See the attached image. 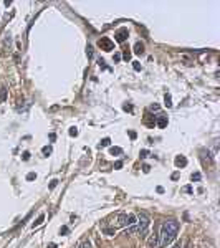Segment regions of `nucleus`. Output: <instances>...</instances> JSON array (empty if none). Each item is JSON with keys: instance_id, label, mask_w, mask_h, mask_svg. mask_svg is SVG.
<instances>
[{"instance_id": "nucleus-1", "label": "nucleus", "mask_w": 220, "mask_h": 248, "mask_svg": "<svg viewBox=\"0 0 220 248\" xmlns=\"http://www.w3.org/2000/svg\"><path fill=\"white\" fill-rule=\"evenodd\" d=\"M136 225H138V233L142 232V230H149V225H151V218L147 213L141 212L138 215V222H136Z\"/></svg>"}, {"instance_id": "nucleus-2", "label": "nucleus", "mask_w": 220, "mask_h": 248, "mask_svg": "<svg viewBox=\"0 0 220 248\" xmlns=\"http://www.w3.org/2000/svg\"><path fill=\"white\" fill-rule=\"evenodd\" d=\"M174 238H175L174 233H170V232H167L165 228H162V227H160V235H159V243H160V247H167V245H170L172 242H174Z\"/></svg>"}, {"instance_id": "nucleus-3", "label": "nucleus", "mask_w": 220, "mask_h": 248, "mask_svg": "<svg viewBox=\"0 0 220 248\" xmlns=\"http://www.w3.org/2000/svg\"><path fill=\"white\" fill-rule=\"evenodd\" d=\"M98 46H99L103 51H113L114 50V43H113L108 37H101L99 40H98Z\"/></svg>"}, {"instance_id": "nucleus-4", "label": "nucleus", "mask_w": 220, "mask_h": 248, "mask_svg": "<svg viewBox=\"0 0 220 248\" xmlns=\"http://www.w3.org/2000/svg\"><path fill=\"white\" fill-rule=\"evenodd\" d=\"M162 228H165L167 232H170V233L177 235V232H179V222L175 220H167L162 223Z\"/></svg>"}, {"instance_id": "nucleus-5", "label": "nucleus", "mask_w": 220, "mask_h": 248, "mask_svg": "<svg viewBox=\"0 0 220 248\" xmlns=\"http://www.w3.org/2000/svg\"><path fill=\"white\" fill-rule=\"evenodd\" d=\"M128 28H121V30H118L116 32V35H114V38H116V41L118 43H123V41H126L128 40Z\"/></svg>"}, {"instance_id": "nucleus-6", "label": "nucleus", "mask_w": 220, "mask_h": 248, "mask_svg": "<svg viewBox=\"0 0 220 248\" xmlns=\"http://www.w3.org/2000/svg\"><path fill=\"white\" fill-rule=\"evenodd\" d=\"M116 225L118 227L128 225V213H119V215H118V220H116Z\"/></svg>"}, {"instance_id": "nucleus-7", "label": "nucleus", "mask_w": 220, "mask_h": 248, "mask_svg": "<svg viewBox=\"0 0 220 248\" xmlns=\"http://www.w3.org/2000/svg\"><path fill=\"white\" fill-rule=\"evenodd\" d=\"M147 245H149V248H159L160 247L159 237H157V235H152L151 238H149V242H147Z\"/></svg>"}, {"instance_id": "nucleus-8", "label": "nucleus", "mask_w": 220, "mask_h": 248, "mask_svg": "<svg viewBox=\"0 0 220 248\" xmlns=\"http://www.w3.org/2000/svg\"><path fill=\"white\" fill-rule=\"evenodd\" d=\"M167 123H169V119H167V116H164V114H159V118H157V126H159L160 129H164L165 126H167Z\"/></svg>"}, {"instance_id": "nucleus-9", "label": "nucleus", "mask_w": 220, "mask_h": 248, "mask_svg": "<svg viewBox=\"0 0 220 248\" xmlns=\"http://www.w3.org/2000/svg\"><path fill=\"white\" fill-rule=\"evenodd\" d=\"M174 164H175V167H185L187 165V159L184 156H177L175 157V161H174Z\"/></svg>"}, {"instance_id": "nucleus-10", "label": "nucleus", "mask_w": 220, "mask_h": 248, "mask_svg": "<svg viewBox=\"0 0 220 248\" xmlns=\"http://www.w3.org/2000/svg\"><path fill=\"white\" fill-rule=\"evenodd\" d=\"M134 53H136V55H142V53H144V45H142L141 41H138V43L134 45Z\"/></svg>"}, {"instance_id": "nucleus-11", "label": "nucleus", "mask_w": 220, "mask_h": 248, "mask_svg": "<svg viewBox=\"0 0 220 248\" xmlns=\"http://www.w3.org/2000/svg\"><path fill=\"white\" fill-rule=\"evenodd\" d=\"M43 220H45V215H43V213H40V215H38V218L32 223V227H33V228H35V227H40L41 223H43Z\"/></svg>"}, {"instance_id": "nucleus-12", "label": "nucleus", "mask_w": 220, "mask_h": 248, "mask_svg": "<svg viewBox=\"0 0 220 248\" xmlns=\"http://www.w3.org/2000/svg\"><path fill=\"white\" fill-rule=\"evenodd\" d=\"M109 152L113 154V156H119V154H123V149L118 147V146H114V147H111V149H109Z\"/></svg>"}, {"instance_id": "nucleus-13", "label": "nucleus", "mask_w": 220, "mask_h": 248, "mask_svg": "<svg viewBox=\"0 0 220 248\" xmlns=\"http://www.w3.org/2000/svg\"><path fill=\"white\" fill-rule=\"evenodd\" d=\"M5 98H7V88L2 86V88H0V103H4Z\"/></svg>"}, {"instance_id": "nucleus-14", "label": "nucleus", "mask_w": 220, "mask_h": 248, "mask_svg": "<svg viewBox=\"0 0 220 248\" xmlns=\"http://www.w3.org/2000/svg\"><path fill=\"white\" fill-rule=\"evenodd\" d=\"M51 152H53V149H51L50 146H45V147H43V149H41V154H43V156H45V157H48V156H50V154H51Z\"/></svg>"}, {"instance_id": "nucleus-15", "label": "nucleus", "mask_w": 220, "mask_h": 248, "mask_svg": "<svg viewBox=\"0 0 220 248\" xmlns=\"http://www.w3.org/2000/svg\"><path fill=\"white\" fill-rule=\"evenodd\" d=\"M164 104L167 106V108L172 106V98H170V94H165V96H164Z\"/></svg>"}, {"instance_id": "nucleus-16", "label": "nucleus", "mask_w": 220, "mask_h": 248, "mask_svg": "<svg viewBox=\"0 0 220 248\" xmlns=\"http://www.w3.org/2000/svg\"><path fill=\"white\" fill-rule=\"evenodd\" d=\"M109 144H111V139H109V137H104V139H101L99 147H108Z\"/></svg>"}, {"instance_id": "nucleus-17", "label": "nucleus", "mask_w": 220, "mask_h": 248, "mask_svg": "<svg viewBox=\"0 0 220 248\" xmlns=\"http://www.w3.org/2000/svg\"><path fill=\"white\" fill-rule=\"evenodd\" d=\"M146 123H147V126H154V124H156V119H152V116L151 114H147V118H146Z\"/></svg>"}, {"instance_id": "nucleus-18", "label": "nucleus", "mask_w": 220, "mask_h": 248, "mask_svg": "<svg viewBox=\"0 0 220 248\" xmlns=\"http://www.w3.org/2000/svg\"><path fill=\"white\" fill-rule=\"evenodd\" d=\"M128 233H129V235L138 233V225H131V227H128Z\"/></svg>"}, {"instance_id": "nucleus-19", "label": "nucleus", "mask_w": 220, "mask_h": 248, "mask_svg": "<svg viewBox=\"0 0 220 248\" xmlns=\"http://www.w3.org/2000/svg\"><path fill=\"white\" fill-rule=\"evenodd\" d=\"M78 248H91V243H89L88 240H84V242H81V243L78 245Z\"/></svg>"}, {"instance_id": "nucleus-20", "label": "nucleus", "mask_w": 220, "mask_h": 248, "mask_svg": "<svg viewBox=\"0 0 220 248\" xmlns=\"http://www.w3.org/2000/svg\"><path fill=\"white\" fill-rule=\"evenodd\" d=\"M37 179V172H28L27 174V180L30 182V180H35Z\"/></svg>"}, {"instance_id": "nucleus-21", "label": "nucleus", "mask_w": 220, "mask_h": 248, "mask_svg": "<svg viewBox=\"0 0 220 248\" xmlns=\"http://www.w3.org/2000/svg\"><path fill=\"white\" fill-rule=\"evenodd\" d=\"M70 136H71V137H76V136H78V129L76 128H70Z\"/></svg>"}, {"instance_id": "nucleus-22", "label": "nucleus", "mask_w": 220, "mask_h": 248, "mask_svg": "<svg viewBox=\"0 0 220 248\" xmlns=\"http://www.w3.org/2000/svg\"><path fill=\"white\" fill-rule=\"evenodd\" d=\"M133 68L136 69V71H141V63H139V61H133Z\"/></svg>"}, {"instance_id": "nucleus-23", "label": "nucleus", "mask_w": 220, "mask_h": 248, "mask_svg": "<svg viewBox=\"0 0 220 248\" xmlns=\"http://www.w3.org/2000/svg\"><path fill=\"white\" fill-rule=\"evenodd\" d=\"M139 156H141V157H142V159H146V157H147V156H149V151H146V149H142V151H141V152H139Z\"/></svg>"}, {"instance_id": "nucleus-24", "label": "nucleus", "mask_w": 220, "mask_h": 248, "mask_svg": "<svg viewBox=\"0 0 220 248\" xmlns=\"http://www.w3.org/2000/svg\"><path fill=\"white\" fill-rule=\"evenodd\" d=\"M104 233L109 235V237H113V235H114V228H104Z\"/></svg>"}, {"instance_id": "nucleus-25", "label": "nucleus", "mask_w": 220, "mask_h": 248, "mask_svg": "<svg viewBox=\"0 0 220 248\" xmlns=\"http://www.w3.org/2000/svg\"><path fill=\"white\" fill-rule=\"evenodd\" d=\"M22 159H23V161H28V159H30V152L25 151V152L22 154Z\"/></svg>"}, {"instance_id": "nucleus-26", "label": "nucleus", "mask_w": 220, "mask_h": 248, "mask_svg": "<svg viewBox=\"0 0 220 248\" xmlns=\"http://www.w3.org/2000/svg\"><path fill=\"white\" fill-rule=\"evenodd\" d=\"M149 111H159V104H156V103L151 104V106H149Z\"/></svg>"}, {"instance_id": "nucleus-27", "label": "nucleus", "mask_w": 220, "mask_h": 248, "mask_svg": "<svg viewBox=\"0 0 220 248\" xmlns=\"http://www.w3.org/2000/svg\"><path fill=\"white\" fill-rule=\"evenodd\" d=\"M68 232H70L68 227H61V228H60V235H66Z\"/></svg>"}, {"instance_id": "nucleus-28", "label": "nucleus", "mask_w": 220, "mask_h": 248, "mask_svg": "<svg viewBox=\"0 0 220 248\" xmlns=\"http://www.w3.org/2000/svg\"><path fill=\"white\" fill-rule=\"evenodd\" d=\"M200 172H195V174H192V180H200Z\"/></svg>"}, {"instance_id": "nucleus-29", "label": "nucleus", "mask_w": 220, "mask_h": 248, "mask_svg": "<svg viewBox=\"0 0 220 248\" xmlns=\"http://www.w3.org/2000/svg\"><path fill=\"white\" fill-rule=\"evenodd\" d=\"M86 55H88V58H93V48H91V46H88Z\"/></svg>"}, {"instance_id": "nucleus-30", "label": "nucleus", "mask_w": 220, "mask_h": 248, "mask_svg": "<svg viewBox=\"0 0 220 248\" xmlns=\"http://www.w3.org/2000/svg\"><path fill=\"white\" fill-rule=\"evenodd\" d=\"M56 185H58V180H56V179H53V180L50 182V188H55Z\"/></svg>"}, {"instance_id": "nucleus-31", "label": "nucleus", "mask_w": 220, "mask_h": 248, "mask_svg": "<svg viewBox=\"0 0 220 248\" xmlns=\"http://www.w3.org/2000/svg\"><path fill=\"white\" fill-rule=\"evenodd\" d=\"M121 60V55L119 53H114V55H113V61H119Z\"/></svg>"}, {"instance_id": "nucleus-32", "label": "nucleus", "mask_w": 220, "mask_h": 248, "mask_svg": "<svg viewBox=\"0 0 220 248\" xmlns=\"http://www.w3.org/2000/svg\"><path fill=\"white\" fill-rule=\"evenodd\" d=\"M124 60H129V58H131V51H128V50H126V51H124Z\"/></svg>"}, {"instance_id": "nucleus-33", "label": "nucleus", "mask_w": 220, "mask_h": 248, "mask_svg": "<svg viewBox=\"0 0 220 248\" xmlns=\"http://www.w3.org/2000/svg\"><path fill=\"white\" fill-rule=\"evenodd\" d=\"M142 170H144V174H147V172L151 170V167H149L147 164H144V165H142Z\"/></svg>"}, {"instance_id": "nucleus-34", "label": "nucleus", "mask_w": 220, "mask_h": 248, "mask_svg": "<svg viewBox=\"0 0 220 248\" xmlns=\"http://www.w3.org/2000/svg\"><path fill=\"white\" fill-rule=\"evenodd\" d=\"M184 190H185V192L187 193H192L194 190H192V187H190V185H185V187H184Z\"/></svg>"}, {"instance_id": "nucleus-35", "label": "nucleus", "mask_w": 220, "mask_h": 248, "mask_svg": "<svg viewBox=\"0 0 220 248\" xmlns=\"http://www.w3.org/2000/svg\"><path fill=\"white\" fill-rule=\"evenodd\" d=\"M129 137H131V139H136V137H138V134L134 133V131H129Z\"/></svg>"}, {"instance_id": "nucleus-36", "label": "nucleus", "mask_w": 220, "mask_h": 248, "mask_svg": "<svg viewBox=\"0 0 220 248\" xmlns=\"http://www.w3.org/2000/svg\"><path fill=\"white\" fill-rule=\"evenodd\" d=\"M121 167H123V162H121V161H118V162L114 164V169H121Z\"/></svg>"}, {"instance_id": "nucleus-37", "label": "nucleus", "mask_w": 220, "mask_h": 248, "mask_svg": "<svg viewBox=\"0 0 220 248\" xmlns=\"http://www.w3.org/2000/svg\"><path fill=\"white\" fill-rule=\"evenodd\" d=\"M124 111H133V106H131V104H124Z\"/></svg>"}, {"instance_id": "nucleus-38", "label": "nucleus", "mask_w": 220, "mask_h": 248, "mask_svg": "<svg viewBox=\"0 0 220 248\" xmlns=\"http://www.w3.org/2000/svg\"><path fill=\"white\" fill-rule=\"evenodd\" d=\"M179 179V172H174V174H172V180H177Z\"/></svg>"}, {"instance_id": "nucleus-39", "label": "nucleus", "mask_w": 220, "mask_h": 248, "mask_svg": "<svg viewBox=\"0 0 220 248\" xmlns=\"http://www.w3.org/2000/svg\"><path fill=\"white\" fill-rule=\"evenodd\" d=\"M170 248H182V243H180V242H179V243L172 245V247H170Z\"/></svg>"}, {"instance_id": "nucleus-40", "label": "nucleus", "mask_w": 220, "mask_h": 248, "mask_svg": "<svg viewBox=\"0 0 220 248\" xmlns=\"http://www.w3.org/2000/svg\"><path fill=\"white\" fill-rule=\"evenodd\" d=\"M55 139H56V136H55L53 133H51V134H50V141H55Z\"/></svg>"}, {"instance_id": "nucleus-41", "label": "nucleus", "mask_w": 220, "mask_h": 248, "mask_svg": "<svg viewBox=\"0 0 220 248\" xmlns=\"http://www.w3.org/2000/svg\"><path fill=\"white\" fill-rule=\"evenodd\" d=\"M46 248H56V245H55V243H50V245H48Z\"/></svg>"}]
</instances>
